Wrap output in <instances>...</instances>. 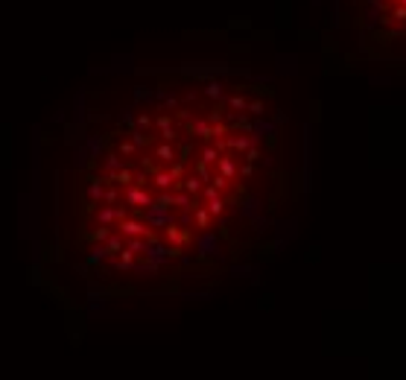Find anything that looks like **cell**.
Returning <instances> with one entry per match:
<instances>
[{"label":"cell","instance_id":"obj_2","mask_svg":"<svg viewBox=\"0 0 406 380\" xmlns=\"http://www.w3.org/2000/svg\"><path fill=\"white\" fill-rule=\"evenodd\" d=\"M363 59L406 64V0H351Z\"/></svg>","mask_w":406,"mask_h":380},{"label":"cell","instance_id":"obj_1","mask_svg":"<svg viewBox=\"0 0 406 380\" xmlns=\"http://www.w3.org/2000/svg\"><path fill=\"white\" fill-rule=\"evenodd\" d=\"M53 164L44 272L91 304L245 272L278 249L295 199L289 114L234 64L85 91Z\"/></svg>","mask_w":406,"mask_h":380}]
</instances>
